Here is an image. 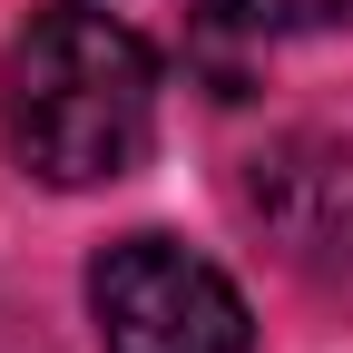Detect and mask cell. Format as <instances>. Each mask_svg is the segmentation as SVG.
<instances>
[{
	"instance_id": "1",
	"label": "cell",
	"mask_w": 353,
	"mask_h": 353,
	"mask_svg": "<svg viewBox=\"0 0 353 353\" xmlns=\"http://www.w3.org/2000/svg\"><path fill=\"white\" fill-rule=\"evenodd\" d=\"M0 138L39 187H108L157 138V59L148 39L88 10L50 0L30 10L10 59H0Z\"/></svg>"
},
{
	"instance_id": "2",
	"label": "cell",
	"mask_w": 353,
	"mask_h": 353,
	"mask_svg": "<svg viewBox=\"0 0 353 353\" xmlns=\"http://www.w3.org/2000/svg\"><path fill=\"white\" fill-rule=\"evenodd\" d=\"M99 353H255L245 294L176 236H128L88 265Z\"/></svg>"
},
{
	"instance_id": "3",
	"label": "cell",
	"mask_w": 353,
	"mask_h": 353,
	"mask_svg": "<svg viewBox=\"0 0 353 353\" xmlns=\"http://www.w3.org/2000/svg\"><path fill=\"white\" fill-rule=\"evenodd\" d=\"M236 206L304 285H353V138H324V128L265 138L236 176Z\"/></svg>"
},
{
	"instance_id": "4",
	"label": "cell",
	"mask_w": 353,
	"mask_h": 353,
	"mask_svg": "<svg viewBox=\"0 0 353 353\" xmlns=\"http://www.w3.org/2000/svg\"><path fill=\"white\" fill-rule=\"evenodd\" d=\"M216 10H236L245 30H334L353 0H216Z\"/></svg>"
}]
</instances>
